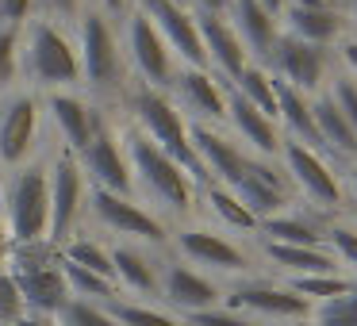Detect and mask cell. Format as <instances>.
<instances>
[{
	"mask_svg": "<svg viewBox=\"0 0 357 326\" xmlns=\"http://www.w3.org/2000/svg\"><path fill=\"white\" fill-rule=\"evenodd\" d=\"M261 65L277 81L292 85L303 96H319L326 88V81H331V54L323 47H311V42L296 39L288 31H280V39L273 42L269 58Z\"/></svg>",
	"mask_w": 357,
	"mask_h": 326,
	"instance_id": "ba28073f",
	"label": "cell"
},
{
	"mask_svg": "<svg viewBox=\"0 0 357 326\" xmlns=\"http://www.w3.org/2000/svg\"><path fill=\"white\" fill-rule=\"evenodd\" d=\"M192 16H196V27H200L208 70L215 73L219 81L231 85V81L250 65V54H246V47H242V39L234 35V27L227 24V16H204V12H192Z\"/></svg>",
	"mask_w": 357,
	"mask_h": 326,
	"instance_id": "d6986e66",
	"label": "cell"
},
{
	"mask_svg": "<svg viewBox=\"0 0 357 326\" xmlns=\"http://www.w3.org/2000/svg\"><path fill=\"white\" fill-rule=\"evenodd\" d=\"M116 31H119V50H123V62L139 73L142 85L165 93L181 62L173 58V50L165 47L162 31H158V27L150 24L139 8H127L123 16H119Z\"/></svg>",
	"mask_w": 357,
	"mask_h": 326,
	"instance_id": "8992f818",
	"label": "cell"
},
{
	"mask_svg": "<svg viewBox=\"0 0 357 326\" xmlns=\"http://www.w3.org/2000/svg\"><path fill=\"white\" fill-rule=\"evenodd\" d=\"M185 326H257V323L246 318L242 311H231V307H208V311L185 315Z\"/></svg>",
	"mask_w": 357,
	"mask_h": 326,
	"instance_id": "ab89813d",
	"label": "cell"
},
{
	"mask_svg": "<svg viewBox=\"0 0 357 326\" xmlns=\"http://www.w3.org/2000/svg\"><path fill=\"white\" fill-rule=\"evenodd\" d=\"M346 192H349V200H354V203H357V169H354V173H349V180H346Z\"/></svg>",
	"mask_w": 357,
	"mask_h": 326,
	"instance_id": "681fc988",
	"label": "cell"
},
{
	"mask_svg": "<svg viewBox=\"0 0 357 326\" xmlns=\"http://www.w3.org/2000/svg\"><path fill=\"white\" fill-rule=\"evenodd\" d=\"M108 315L116 318L119 326H185L181 318L165 315V311H158V307H146V303H123V300L112 303Z\"/></svg>",
	"mask_w": 357,
	"mask_h": 326,
	"instance_id": "1f68e13d",
	"label": "cell"
},
{
	"mask_svg": "<svg viewBox=\"0 0 357 326\" xmlns=\"http://www.w3.org/2000/svg\"><path fill=\"white\" fill-rule=\"evenodd\" d=\"M39 96L31 88L0 93V165L4 169L27 165L39 139Z\"/></svg>",
	"mask_w": 357,
	"mask_h": 326,
	"instance_id": "9c48e42d",
	"label": "cell"
},
{
	"mask_svg": "<svg viewBox=\"0 0 357 326\" xmlns=\"http://www.w3.org/2000/svg\"><path fill=\"white\" fill-rule=\"evenodd\" d=\"M231 88L242 96L246 104H254L261 116H269L273 123H277V77H273L269 70H265L261 62H250L246 70L238 73V77L231 81Z\"/></svg>",
	"mask_w": 357,
	"mask_h": 326,
	"instance_id": "4316f807",
	"label": "cell"
},
{
	"mask_svg": "<svg viewBox=\"0 0 357 326\" xmlns=\"http://www.w3.org/2000/svg\"><path fill=\"white\" fill-rule=\"evenodd\" d=\"M261 4H265V8H269L273 16L280 20V12H284V4H288V0H261Z\"/></svg>",
	"mask_w": 357,
	"mask_h": 326,
	"instance_id": "c3c4849f",
	"label": "cell"
},
{
	"mask_svg": "<svg viewBox=\"0 0 357 326\" xmlns=\"http://www.w3.org/2000/svg\"><path fill=\"white\" fill-rule=\"evenodd\" d=\"M288 288H292L296 295H303V300L315 307V303H326L334 300V295H346L357 288V277H342V272H315V277H288Z\"/></svg>",
	"mask_w": 357,
	"mask_h": 326,
	"instance_id": "f546056e",
	"label": "cell"
},
{
	"mask_svg": "<svg viewBox=\"0 0 357 326\" xmlns=\"http://www.w3.org/2000/svg\"><path fill=\"white\" fill-rule=\"evenodd\" d=\"M326 93H331V100L342 108L346 123L354 127V134H357V81L338 70V73H331V81H326Z\"/></svg>",
	"mask_w": 357,
	"mask_h": 326,
	"instance_id": "d590c367",
	"label": "cell"
},
{
	"mask_svg": "<svg viewBox=\"0 0 357 326\" xmlns=\"http://www.w3.org/2000/svg\"><path fill=\"white\" fill-rule=\"evenodd\" d=\"M20 311H24V295L16 288V277L0 272V323H16Z\"/></svg>",
	"mask_w": 357,
	"mask_h": 326,
	"instance_id": "60d3db41",
	"label": "cell"
},
{
	"mask_svg": "<svg viewBox=\"0 0 357 326\" xmlns=\"http://www.w3.org/2000/svg\"><path fill=\"white\" fill-rule=\"evenodd\" d=\"M265 257L288 277H315V272H338V261L326 246H284V242H265Z\"/></svg>",
	"mask_w": 357,
	"mask_h": 326,
	"instance_id": "d4e9b609",
	"label": "cell"
},
{
	"mask_svg": "<svg viewBox=\"0 0 357 326\" xmlns=\"http://www.w3.org/2000/svg\"><path fill=\"white\" fill-rule=\"evenodd\" d=\"M66 265H77V269H89L96 272V277L112 280L116 272H112V249H104L100 242L93 238H77L66 246Z\"/></svg>",
	"mask_w": 357,
	"mask_h": 326,
	"instance_id": "4dcf8cb0",
	"label": "cell"
},
{
	"mask_svg": "<svg viewBox=\"0 0 357 326\" xmlns=\"http://www.w3.org/2000/svg\"><path fill=\"white\" fill-rule=\"evenodd\" d=\"M323 234H326L323 246L331 249V257L357 277V223H326Z\"/></svg>",
	"mask_w": 357,
	"mask_h": 326,
	"instance_id": "d6a6232c",
	"label": "cell"
},
{
	"mask_svg": "<svg viewBox=\"0 0 357 326\" xmlns=\"http://www.w3.org/2000/svg\"><path fill=\"white\" fill-rule=\"evenodd\" d=\"M231 311H250L257 318H311V303L288 284H238L231 292Z\"/></svg>",
	"mask_w": 357,
	"mask_h": 326,
	"instance_id": "7402d4cb",
	"label": "cell"
},
{
	"mask_svg": "<svg viewBox=\"0 0 357 326\" xmlns=\"http://www.w3.org/2000/svg\"><path fill=\"white\" fill-rule=\"evenodd\" d=\"M47 177H50V242H66L81 219V208L89 203L85 173H81L73 154H62L47 169Z\"/></svg>",
	"mask_w": 357,
	"mask_h": 326,
	"instance_id": "7c38bea8",
	"label": "cell"
},
{
	"mask_svg": "<svg viewBox=\"0 0 357 326\" xmlns=\"http://www.w3.org/2000/svg\"><path fill=\"white\" fill-rule=\"evenodd\" d=\"M89 208H93V215L116 234H127V238H139V242H154V246L169 238V234H165V223L158 215H150L142 203H135V196L93 188V192H89Z\"/></svg>",
	"mask_w": 357,
	"mask_h": 326,
	"instance_id": "5bb4252c",
	"label": "cell"
},
{
	"mask_svg": "<svg viewBox=\"0 0 357 326\" xmlns=\"http://www.w3.org/2000/svg\"><path fill=\"white\" fill-rule=\"evenodd\" d=\"M162 295L173 303V307L185 311V315H192V311H208V307H215V303H219L215 280H208L204 272L188 269L185 261H173L169 269H165Z\"/></svg>",
	"mask_w": 357,
	"mask_h": 326,
	"instance_id": "603a6c76",
	"label": "cell"
},
{
	"mask_svg": "<svg viewBox=\"0 0 357 326\" xmlns=\"http://www.w3.org/2000/svg\"><path fill=\"white\" fill-rule=\"evenodd\" d=\"M280 31L326 50L346 35V8H338V4H292L288 0L284 12H280Z\"/></svg>",
	"mask_w": 357,
	"mask_h": 326,
	"instance_id": "ffe728a7",
	"label": "cell"
},
{
	"mask_svg": "<svg viewBox=\"0 0 357 326\" xmlns=\"http://www.w3.org/2000/svg\"><path fill=\"white\" fill-rule=\"evenodd\" d=\"M8 246H12V238H8V226H4V215H0V261H4Z\"/></svg>",
	"mask_w": 357,
	"mask_h": 326,
	"instance_id": "7dc6e473",
	"label": "cell"
},
{
	"mask_svg": "<svg viewBox=\"0 0 357 326\" xmlns=\"http://www.w3.org/2000/svg\"><path fill=\"white\" fill-rule=\"evenodd\" d=\"M204 203H208V211L227 226V231L257 234V226H261V223H257V219L246 211V203H242L238 196L231 192V188H223V185H204Z\"/></svg>",
	"mask_w": 357,
	"mask_h": 326,
	"instance_id": "83f0119b",
	"label": "cell"
},
{
	"mask_svg": "<svg viewBox=\"0 0 357 326\" xmlns=\"http://www.w3.org/2000/svg\"><path fill=\"white\" fill-rule=\"evenodd\" d=\"M165 96L177 104L181 116H188V123H208V127L227 123V81H219L211 70L177 65Z\"/></svg>",
	"mask_w": 357,
	"mask_h": 326,
	"instance_id": "30bf717a",
	"label": "cell"
},
{
	"mask_svg": "<svg viewBox=\"0 0 357 326\" xmlns=\"http://www.w3.org/2000/svg\"><path fill=\"white\" fill-rule=\"evenodd\" d=\"M346 16L357 24V0H346Z\"/></svg>",
	"mask_w": 357,
	"mask_h": 326,
	"instance_id": "f907efd6",
	"label": "cell"
},
{
	"mask_svg": "<svg viewBox=\"0 0 357 326\" xmlns=\"http://www.w3.org/2000/svg\"><path fill=\"white\" fill-rule=\"evenodd\" d=\"M277 162H280V169H284L292 192L303 196L311 208L334 211V208L346 203V180L338 177V169H334L319 150L284 139V142H280V157H277Z\"/></svg>",
	"mask_w": 357,
	"mask_h": 326,
	"instance_id": "52a82bcc",
	"label": "cell"
},
{
	"mask_svg": "<svg viewBox=\"0 0 357 326\" xmlns=\"http://www.w3.org/2000/svg\"><path fill=\"white\" fill-rule=\"evenodd\" d=\"M192 12H204V16H227L231 0H185Z\"/></svg>",
	"mask_w": 357,
	"mask_h": 326,
	"instance_id": "ee69618b",
	"label": "cell"
},
{
	"mask_svg": "<svg viewBox=\"0 0 357 326\" xmlns=\"http://www.w3.org/2000/svg\"><path fill=\"white\" fill-rule=\"evenodd\" d=\"M227 24H231L234 35L242 39L250 62H265L269 50H273V42L280 39V20L265 8L261 0H231Z\"/></svg>",
	"mask_w": 357,
	"mask_h": 326,
	"instance_id": "44dd1931",
	"label": "cell"
},
{
	"mask_svg": "<svg viewBox=\"0 0 357 326\" xmlns=\"http://www.w3.org/2000/svg\"><path fill=\"white\" fill-rule=\"evenodd\" d=\"M227 127H231L234 142H238L250 157H265V162H277L280 157V142H284L280 127L273 123L269 116H261L254 104L242 100L231 85H227Z\"/></svg>",
	"mask_w": 357,
	"mask_h": 326,
	"instance_id": "2e32d148",
	"label": "cell"
},
{
	"mask_svg": "<svg viewBox=\"0 0 357 326\" xmlns=\"http://www.w3.org/2000/svg\"><path fill=\"white\" fill-rule=\"evenodd\" d=\"M181 4H185V0H181Z\"/></svg>",
	"mask_w": 357,
	"mask_h": 326,
	"instance_id": "816d5d0a",
	"label": "cell"
},
{
	"mask_svg": "<svg viewBox=\"0 0 357 326\" xmlns=\"http://www.w3.org/2000/svg\"><path fill=\"white\" fill-rule=\"evenodd\" d=\"M231 192L246 203V211L257 223L288 211L292 208V196H296L292 185H288V177H284V169H280V162H265V157H250L246 177H242Z\"/></svg>",
	"mask_w": 357,
	"mask_h": 326,
	"instance_id": "8fae6325",
	"label": "cell"
},
{
	"mask_svg": "<svg viewBox=\"0 0 357 326\" xmlns=\"http://www.w3.org/2000/svg\"><path fill=\"white\" fill-rule=\"evenodd\" d=\"M85 8H89V0H35V16L54 20L62 27H73Z\"/></svg>",
	"mask_w": 357,
	"mask_h": 326,
	"instance_id": "f35d334b",
	"label": "cell"
},
{
	"mask_svg": "<svg viewBox=\"0 0 357 326\" xmlns=\"http://www.w3.org/2000/svg\"><path fill=\"white\" fill-rule=\"evenodd\" d=\"M311 318H315V326H357V288L326 303H315Z\"/></svg>",
	"mask_w": 357,
	"mask_h": 326,
	"instance_id": "836d02e7",
	"label": "cell"
},
{
	"mask_svg": "<svg viewBox=\"0 0 357 326\" xmlns=\"http://www.w3.org/2000/svg\"><path fill=\"white\" fill-rule=\"evenodd\" d=\"M0 215L16 246L50 242V177L43 165H20L0 188Z\"/></svg>",
	"mask_w": 357,
	"mask_h": 326,
	"instance_id": "5b68a950",
	"label": "cell"
},
{
	"mask_svg": "<svg viewBox=\"0 0 357 326\" xmlns=\"http://www.w3.org/2000/svg\"><path fill=\"white\" fill-rule=\"evenodd\" d=\"M62 277H66V288H73V295H104V300L112 295V280L96 277V272H89V269L66 265Z\"/></svg>",
	"mask_w": 357,
	"mask_h": 326,
	"instance_id": "74e56055",
	"label": "cell"
},
{
	"mask_svg": "<svg viewBox=\"0 0 357 326\" xmlns=\"http://www.w3.org/2000/svg\"><path fill=\"white\" fill-rule=\"evenodd\" d=\"M62 318H66V326H119L108 315V307H96L89 300H70L62 307Z\"/></svg>",
	"mask_w": 357,
	"mask_h": 326,
	"instance_id": "8d00e7d4",
	"label": "cell"
},
{
	"mask_svg": "<svg viewBox=\"0 0 357 326\" xmlns=\"http://www.w3.org/2000/svg\"><path fill=\"white\" fill-rule=\"evenodd\" d=\"M16 326H54V323H50V318H43V315H27V318L20 315V318H16Z\"/></svg>",
	"mask_w": 357,
	"mask_h": 326,
	"instance_id": "bcb514c9",
	"label": "cell"
},
{
	"mask_svg": "<svg viewBox=\"0 0 357 326\" xmlns=\"http://www.w3.org/2000/svg\"><path fill=\"white\" fill-rule=\"evenodd\" d=\"M188 139H192V150H196V157H200V165H204L211 185L234 188L246 177L250 154L231 139V134H223L219 127H208V123H188Z\"/></svg>",
	"mask_w": 357,
	"mask_h": 326,
	"instance_id": "4fadbf2b",
	"label": "cell"
},
{
	"mask_svg": "<svg viewBox=\"0 0 357 326\" xmlns=\"http://www.w3.org/2000/svg\"><path fill=\"white\" fill-rule=\"evenodd\" d=\"M43 104H47V116H50V123H54V131L62 134L66 154H73V157H77L81 150L89 146V139L104 127V116L85 100V96L73 93V88L43 93Z\"/></svg>",
	"mask_w": 357,
	"mask_h": 326,
	"instance_id": "e0dca14e",
	"label": "cell"
},
{
	"mask_svg": "<svg viewBox=\"0 0 357 326\" xmlns=\"http://www.w3.org/2000/svg\"><path fill=\"white\" fill-rule=\"evenodd\" d=\"M35 16V0H0V27H24Z\"/></svg>",
	"mask_w": 357,
	"mask_h": 326,
	"instance_id": "b9f144b4",
	"label": "cell"
},
{
	"mask_svg": "<svg viewBox=\"0 0 357 326\" xmlns=\"http://www.w3.org/2000/svg\"><path fill=\"white\" fill-rule=\"evenodd\" d=\"M334 47H338V58H342V73L357 81V35H342Z\"/></svg>",
	"mask_w": 357,
	"mask_h": 326,
	"instance_id": "7bdbcfd3",
	"label": "cell"
},
{
	"mask_svg": "<svg viewBox=\"0 0 357 326\" xmlns=\"http://www.w3.org/2000/svg\"><path fill=\"white\" fill-rule=\"evenodd\" d=\"M257 231L265 234V242H284V246H323L326 242V226H319L315 219H307L303 211H280L273 219H261Z\"/></svg>",
	"mask_w": 357,
	"mask_h": 326,
	"instance_id": "484cf974",
	"label": "cell"
},
{
	"mask_svg": "<svg viewBox=\"0 0 357 326\" xmlns=\"http://www.w3.org/2000/svg\"><path fill=\"white\" fill-rule=\"evenodd\" d=\"M112 272H116L119 284L131 288V292H154L158 288L154 265H150L135 246H116L112 249Z\"/></svg>",
	"mask_w": 357,
	"mask_h": 326,
	"instance_id": "f1b7e54d",
	"label": "cell"
},
{
	"mask_svg": "<svg viewBox=\"0 0 357 326\" xmlns=\"http://www.w3.org/2000/svg\"><path fill=\"white\" fill-rule=\"evenodd\" d=\"M123 96H127V108H131L139 131L146 134L162 154H169L173 162L192 177L196 188L211 185L208 173H204V165H200V157H196V150H192V139H188V119L177 111V104H173L165 93H158V88L142 85V81L131 85Z\"/></svg>",
	"mask_w": 357,
	"mask_h": 326,
	"instance_id": "7a4b0ae2",
	"label": "cell"
},
{
	"mask_svg": "<svg viewBox=\"0 0 357 326\" xmlns=\"http://www.w3.org/2000/svg\"><path fill=\"white\" fill-rule=\"evenodd\" d=\"M311 116H315V131H319V142H323V154L357 162V134H354V127L346 123L342 108L331 100L326 88L319 96H311Z\"/></svg>",
	"mask_w": 357,
	"mask_h": 326,
	"instance_id": "cb8c5ba5",
	"label": "cell"
},
{
	"mask_svg": "<svg viewBox=\"0 0 357 326\" xmlns=\"http://www.w3.org/2000/svg\"><path fill=\"white\" fill-rule=\"evenodd\" d=\"M73 42H77V58H81V85L100 96L127 93V81H123L127 62H123V50H119L116 20H108L100 8L89 4L73 24Z\"/></svg>",
	"mask_w": 357,
	"mask_h": 326,
	"instance_id": "3957f363",
	"label": "cell"
},
{
	"mask_svg": "<svg viewBox=\"0 0 357 326\" xmlns=\"http://www.w3.org/2000/svg\"><path fill=\"white\" fill-rule=\"evenodd\" d=\"M20 85V27H0V93Z\"/></svg>",
	"mask_w": 357,
	"mask_h": 326,
	"instance_id": "e575fe53",
	"label": "cell"
},
{
	"mask_svg": "<svg viewBox=\"0 0 357 326\" xmlns=\"http://www.w3.org/2000/svg\"><path fill=\"white\" fill-rule=\"evenodd\" d=\"M77 165L85 177H93L96 188L104 192H119V196H131L135 192V180H131V165H127L123 154V142L108 131V123L89 139V146L77 154Z\"/></svg>",
	"mask_w": 357,
	"mask_h": 326,
	"instance_id": "9a60e30c",
	"label": "cell"
},
{
	"mask_svg": "<svg viewBox=\"0 0 357 326\" xmlns=\"http://www.w3.org/2000/svg\"><path fill=\"white\" fill-rule=\"evenodd\" d=\"M173 246L188 265H204L215 272H246L250 257L242 254V246H234L227 234L208 231V226H185L173 234Z\"/></svg>",
	"mask_w": 357,
	"mask_h": 326,
	"instance_id": "ac0fdd59",
	"label": "cell"
},
{
	"mask_svg": "<svg viewBox=\"0 0 357 326\" xmlns=\"http://www.w3.org/2000/svg\"><path fill=\"white\" fill-rule=\"evenodd\" d=\"M20 81L31 93H62L81 85V58L73 27L31 16L20 27Z\"/></svg>",
	"mask_w": 357,
	"mask_h": 326,
	"instance_id": "6da1fadb",
	"label": "cell"
},
{
	"mask_svg": "<svg viewBox=\"0 0 357 326\" xmlns=\"http://www.w3.org/2000/svg\"><path fill=\"white\" fill-rule=\"evenodd\" d=\"M89 4H93V8H100L108 20H119L127 8H131V0H89Z\"/></svg>",
	"mask_w": 357,
	"mask_h": 326,
	"instance_id": "f6af8a7d",
	"label": "cell"
},
{
	"mask_svg": "<svg viewBox=\"0 0 357 326\" xmlns=\"http://www.w3.org/2000/svg\"><path fill=\"white\" fill-rule=\"evenodd\" d=\"M119 142H123L127 165H131V180H139L142 192L154 203H162L165 211H173V215H188V211H192V200H196L192 177H188L169 154H162L139 127H131Z\"/></svg>",
	"mask_w": 357,
	"mask_h": 326,
	"instance_id": "277c9868",
	"label": "cell"
}]
</instances>
